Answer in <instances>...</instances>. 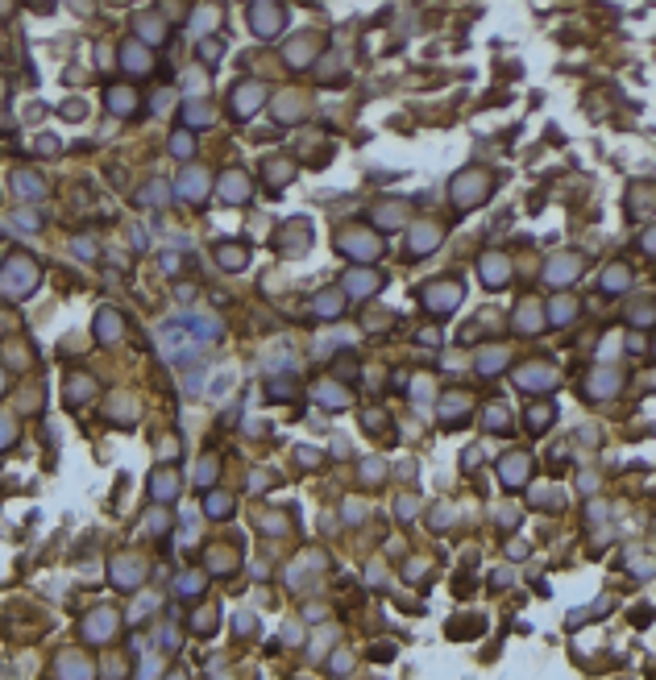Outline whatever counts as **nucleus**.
<instances>
[{"label":"nucleus","mask_w":656,"mask_h":680,"mask_svg":"<svg viewBox=\"0 0 656 680\" xmlns=\"http://www.w3.org/2000/svg\"><path fill=\"white\" fill-rule=\"evenodd\" d=\"M34 291V266L25 258H13L5 262V270H0V295H9V299H25Z\"/></svg>","instance_id":"1"},{"label":"nucleus","mask_w":656,"mask_h":680,"mask_svg":"<svg viewBox=\"0 0 656 680\" xmlns=\"http://www.w3.org/2000/svg\"><path fill=\"white\" fill-rule=\"evenodd\" d=\"M113 635H117V614L113 610H96L83 622V639H91V643H108Z\"/></svg>","instance_id":"2"},{"label":"nucleus","mask_w":656,"mask_h":680,"mask_svg":"<svg viewBox=\"0 0 656 680\" xmlns=\"http://www.w3.org/2000/svg\"><path fill=\"white\" fill-rule=\"evenodd\" d=\"M424 299H428L432 311H449V307L461 303V286H457V282H445V291H441V282H432V291H428Z\"/></svg>","instance_id":"3"},{"label":"nucleus","mask_w":656,"mask_h":680,"mask_svg":"<svg viewBox=\"0 0 656 680\" xmlns=\"http://www.w3.org/2000/svg\"><path fill=\"white\" fill-rule=\"evenodd\" d=\"M254 30H258L262 38L278 34V30H283V9H270V5H254Z\"/></svg>","instance_id":"4"},{"label":"nucleus","mask_w":656,"mask_h":680,"mask_svg":"<svg viewBox=\"0 0 656 680\" xmlns=\"http://www.w3.org/2000/svg\"><path fill=\"white\" fill-rule=\"evenodd\" d=\"M553 382H557V374H553L549 365H544V370L532 365V370L519 374V386H523V390H553Z\"/></svg>","instance_id":"5"},{"label":"nucleus","mask_w":656,"mask_h":680,"mask_svg":"<svg viewBox=\"0 0 656 680\" xmlns=\"http://www.w3.org/2000/svg\"><path fill=\"white\" fill-rule=\"evenodd\" d=\"M150 494H154L158 502H171V498H179V477H175L171 469H158V473H154V481H150Z\"/></svg>","instance_id":"6"},{"label":"nucleus","mask_w":656,"mask_h":680,"mask_svg":"<svg viewBox=\"0 0 656 680\" xmlns=\"http://www.w3.org/2000/svg\"><path fill=\"white\" fill-rule=\"evenodd\" d=\"M117 336H121V315L104 307V311L96 315V340H100V345H108V340H117Z\"/></svg>","instance_id":"7"},{"label":"nucleus","mask_w":656,"mask_h":680,"mask_svg":"<svg viewBox=\"0 0 656 680\" xmlns=\"http://www.w3.org/2000/svg\"><path fill=\"white\" fill-rule=\"evenodd\" d=\"M91 394H96V382H91L87 374H75V378L67 382V403H71V407H79V403H87Z\"/></svg>","instance_id":"8"},{"label":"nucleus","mask_w":656,"mask_h":680,"mask_svg":"<svg viewBox=\"0 0 656 680\" xmlns=\"http://www.w3.org/2000/svg\"><path fill=\"white\" fill-rule=\"evenodd\" d=\"M229 203H241V199H250V183H245V174H225V191H221Z\"/></svg>","instance_id":"9"},{"label":"nucleus","mask_w":656,"mask_h":680,"mask_svg":"<svg viewBox=\"0 0 656 680\" xmlns=\"http://www.w3.org/2000/svg\"><path fill=\"white\" fill-rule=\"evenodd\" d=\"M58 672H63V680H91V664L87 659H75V655H67L58 664Z\"/></svg>","instance_id":"10"},{"label":"nucleus","mask_w":656,"mask_h":680,"mask_svg":"<svg viewBox=\"0 0 656 680\" xmlns=\"http://www.w3.org/2000/svg\"><path fill=\"white\" fill-rule=\"evenodd\" d=\"M553 415H557L553 407H532V411H527V427H532V431H549V427H553Z\"/></svg>","instance_id":"11"},{"label":"nucleus","mask_w":656,"mask_h":680,"mask_svg":"<svg viewBox=\"0 0 656 680\" xmlns=\"http://www.w3.org/2000/svg\"><path fill=\"white\" fill-rule=\"evenodd\" d=\"M125 67H129V71H150V54H146V46L129 42V46H125Z\"/></svg>","instance_id":"12"},{"label":"nucleus","mask_w":656,"mask_h":680,"mask_svg":"<svg viewBox=\"0 0 656 680\" xmlns=\"http://www.w3.org/2000/svg\"><path fill=\"white\" fill-rule=\"evenodd\" d=\"M204 183H208V174H199V170H187V174H183V183H179V191H183L187 199H199V195H204Z\"/></svg>","instance_id":"13"},{"label":"nucleus","mask_w":656,"mask_h":680,"mask_svg":"<svg viewBox=\"0 0 656 680\" xmlns=\"http://www.w3.org/2000/svg\"><path fill=\"white\" fill-rule=\"evenodd\" d=\"M146 569L142 564H129V560H117V581H121V589H133V577H142Z\"/></svg>","instance_id":"14"},{"label":"nucleus","mask_w":656,"mask_h":680,"mask_svg":"<svg viewBox=\"0 0 656 680\" xmlns=\"http://www.w3.org/2000/svg\"><path fill=\"white\" fill-rule=\"evenodd\" d=\"M345 286H349L353 295H370V291H378V274H374V278H370V274H349Z\"/></svg>","instance_id":"15"},{"label":"nucleus","mask_w":656,"mask_h":680,"mask_svg":"<svg viewBox=\"0 0 656 680\" xmlns=\"http://www.w3.org/2000/svg\"><path fill=\"white\" fill-rule=\"evenodd\" d=\"M13 187H17L21 195H42V179H38V174H30V170H21V174L13 179Z\"/></svg>","instance_id":"16"},{"label":"nucleus","mask_w":656,"mask_h":680,"mask_svg":"<svg viewBox=\"0 0 656 680\" xmlns=\"http://www.w3.org/2000/svg\"><path fill=\"white\" fill-rule=\"evenodd\" d=\"M221 266H229V270L245 266V245H221Z\"/></svg>","instance_id":"17"},{"label":"nucleus","mask_w":656,"mask_h":680,"mask_svg":"<svg viewBox=\"0 0 656 680\" xmlns=\"http://www.w3.org/2000/svg\"><path fill=\"white\" fill-rule=\"evenodd\" d=\"M316 398H320L324 407H349V394H345V390H328V382L316 390Z\"/></svg>","instance_id":"18"},{"label":"nucleus","mask_w":656,"mask_h":680,"mask_svg":"<svg viewBox=\"0 0 656 680\" xmlns=\"http://www.w3.org/2000/svg\"><path fill=\"white\" fill-rule=\"evenodd\" d=\"M486 427H490V431H503V427H511V411H503V407H490V411H486Z\"/></svg>","instance_id":"19"},{"label":"nucleus","mask_w":656,"mask_h":680,"mask_svg":"<svg viewBox=\"0 0 656 680\" xmlns=\"http://www.w3.org/2000/svg\"><path fill=\"white\" fill-rule=\"evenodd\" d=\"M229 506H233L229 494H208V498H204V510H208V514H229Z\"/></svg>","instance_id":"20"},{"label":"nucleus","mask_w":656,"mask_h":680,"mask_svg":"<svg viewBox=\"0 0 656 680\" xmlns=\"http://www.w3.org/2000/svg\"><path fill=\"white\" fill-rule=\"evenodd\" d=\"M258 100H262V91H258V83H250V91H237V100H233V104H237V112H250Z\"/></svg>","instance_id":"21"},{"label":"nucleus","mask_w":656,"mask_h":680,"mask_svg":"<svg viewBox=\"0 0 656 680\" xmlns=\"http://www.w3.org/2000/svg\"><path fill=\"white\" fill-rule=\"evenodd\" d=\"M187 121L191 125H208L212 121V108L208 104H187Z\"/></svg>","instance_id":"22"},{"label":"nucleus","mask_w":656,"mask_h":680,"mask_svg":"<svg viewBox=\"0 0 656 680\" xmlns=\"http://www.w3.org/2000/svg\"><path fill=\"white\" fill-rule=\"evenodd\" d=\"M615 386H619V374H598L590 394H615Z\"/></svg>","instance_id":"23"},{"label":"nucleus","mask_w":656,"mask_h":680,"mask_svg":"<svg viewBox=\"0 0 656 680\" xmlns=\"http://www.w3.org/2000/svg\"><path fill=\"white\" fill-rule=\"evenodd\" d=\"M291 394H295V382H291V378L270 382V398H278V403H283V398H291Z\"/></svg>","instance_id":"24"},{"label":"nucleus","mask_w":656,"mask_h":680,"mask_svg":"<svg viewBox=\"0 0 656 680\" xmlns=\"http://www.w3.org/2000/svg\"><path fill=\"white\" fill-rule=\"evenodd\" d=\"M195 593H199V573L179 577V598H195Z\"/></svg>","instance_id":"25"},{"label":"nucleus","mask_w":656,"mask_h":680,"mask_svg":"<svg viewBox=\"0 0 656 680\" xmlns=\"http://www.w3.org/2000/svg\"><path fill=\"white\" fill-rule=\"evenodd\" d=\"M195 631H199V635H212V631H216V614H212V610H208V614H195Z\"/></svg>","instance_id":"26"},{"label":"nucleus","mask_w":656,"mask_h":680,"mask_svg":"<svg viewBox=\"0 0 656 680\" xmlns=\"http://www.w3.org/2000/svg\"><path fill=\"white\" fill-rule=\"evenodd\" d=\"M13 435H17V427H13V419H9V415H0V444H9Z\"/></svg>","instance_id":"27"},{"label":"nucleus","mask_w":656,"mask_h":680,"mask_svg":"<svg viewBox=\"0 0 656 680\" xmlns=\"http://www.w3.org/2000/svg\"><path fill=\"white\" fill-rule=\"evenodd\" d=\"M171 150H179V158H187V154H191V137H187V133L171 137Z\"/></svg>","instance_id":"28"},{"label":"nucleus","mask_w":656,"mask_h":680,"mask_svg":"<svg viewBox=\"0 0 656 680\" xmlns=\"http://www.w3.org/2000/svg\"><path fill=\"white\" fill-rule=\"evenodd\" d=\"M523 461H511V465H503V477H511V481H523Z\"/></svg>","instance_id":"29"},{"label":"nucleus","mask_w":656,"mask_h":680,"mask_svg":"<svg viewBox=\"0 0 656 680\" xmlns=\"http://www.w3.org/2000/svg\"><path fill=\"white\" fill-rule=\"evenodd\" d=\"M199 54H204V63H216V58H221V46H216V42H204Z\"/></svg>","instance_id":"30"},{"label":"nucleus","mask_w":656,"mask_h":680,"mask_svg":"<svg viewBox=\"0 0 656 680\" xmlns=\"http://www.w3.org/2000/svg\"><path fill=\"white\" fill-rule=\"evenodd\" d=\"M38 224H42V220H38L34 212H21V216H17V229H38Z\"/></svg>","instance_id":"31"},{"label":"nucleus","mask_w":656,"mask_h":680,"mask_svg":"<svg viewBox=\"0 0 656 680\" xmlns=\"http://www.w3.org/2000/svg\"><path fill=\"white\" fill-rule=\"evenodd\" d=\"M212 477H216V465H212V461H204V465H199V481H204V486H208V481H212Z\"/></svg>","instance_id":"32"},{"label":"nucleus","mask_w":656,"mask_h":680,"mask_svg":"<svg viewBox=\"0 0 656 680\" xmlns=\"http://www.w3.org/2000/svg\"><path fill=\"white\" fill-rule=\"evenodd\" d=\"M0 390H5V374H0Z\"/></svg>","instance_id":"33"},{"label":"nucleus","mask_w":656,"mask_h":680,"mask_svg":"<svg viewBox=\"0 0 656 680\" xmlns=\"http://www.w3.org/2000/svg\"><path fill=\"white\" fill-rule=\"evenodd\" d=\"M166 680H183V676H166Z\"/></svg>","instance_id":"34"}]
</instances>
